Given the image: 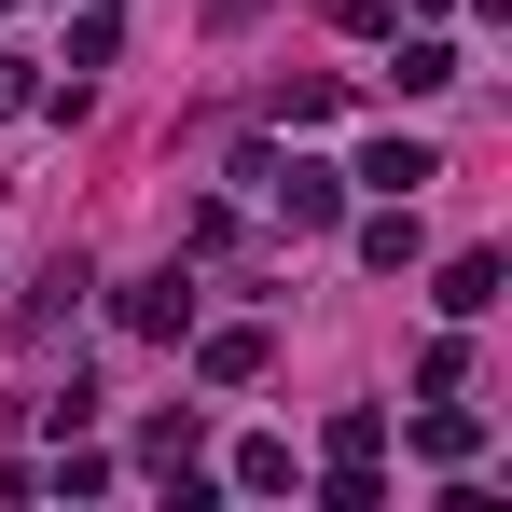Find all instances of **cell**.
Instances as JSON below:
<instances>
[{
	"label": "cell",
	"mask_w": 512,
	"mask_h": 512,
	"mask_svg": "<svg viewBox=\"0 0 512 512\" xmlns=\"http://www.w3.org/2000/svg\"><path fill=\"white\" fill-rule=\"evenodd\" d=\"M70 305H84V263H42V291H28V319H14V333H28V346L70 333Z\"/></svg>",
	"instance_id": "6da1fadb"
},
{
	"label": "cell",
	"mask_w": 512,
	"mask_h": 512,
	"mask_svg": "<svg viewBox=\"0 0 512 512\" xmlns=\"http://www.w3.org/2000/svg\"><path fill=\"white\" fill-rule=\"evenodd\" d=\"M360 180H374V194H416V180H429V139H374Z\"/></svg>",
	"instance_id": "277c9868"
},
{
	"label": "cell",
	"mask_w": 512,
	"mask_h": 512,
	"mask_svg": "<svg viewBox=\"0 0 512 512\" xmlns=\"http://www.w3.org/2000/svg\"><path fill=\"white\" fill-rule=\"evenodd\" d=\"M499 305V250H457L443 263V319H485Z\"/></svg>",
	"instance_id": "7a4b0ae2"
},
{
	"label": "cell",
	"mask_w": 512,
	"mask_h": 512,
	"mask_svg": "<svg viewBox=\"0 0 512 512\" xmlns=\"http://www.w3.org/2000/svg\"><path fill=\"white\" fill-rule=\"evenodd\" d=\"M180 319H194L180 277H139V291H125V333H180Z\"/></svg>",
	"instance_id": "3957f363"
}]
</instances>
